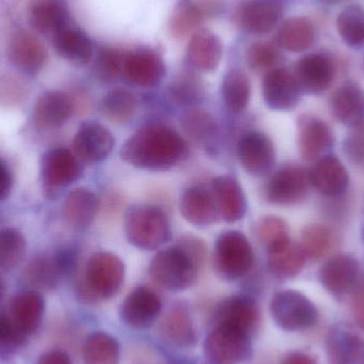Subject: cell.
<instances>
[{"instance_id": "cell-35", "label": "cell", "mask_w": 364, "mask_h": 364, "mask_svg": "<svg viewBox=\"0 0 364 364\" xmlns=\"http://www.w3.org/2000/svg\"><path fill=\"white\" fill-rule=\"evenodd\" d=\"M225 106L235 114L243 112L250 97V82L243 70L233 68L225 75L222 85Z\"/></svg>"}, {"instance_id": "cell-5", "label": "cell", "mask_w": 364, "mask_h": 364, "mask_svg": "<svg viewBox=\"0 0 364 364\" xmlns=\"http://www.w3.org/2000/svg\"><path fill=\"white\" fill-rule=\"evenodd\" d=\"M205 357L213 364H240L252 356L250 333L218 323L205 338Z\"/></svg>"}, {"instance_id": "cell-33", "label": "cell", "mask_w": 364, "mask_h": 364, "mask_svg": "<svg viewBox=\"0 0 364 364\" xmlns=\"http://www.w3.org/2000/svg\"><path fill=\"white\" fill-rule=\"evenodd\" d=\"M314 41V26L303 17H293L284 21L277 34L278 45L291 53L307 50Z\"/></svg>"}, {"instance_id": "cell-1", "label": "cell", "mask_w": 364, "mask_h": 364, "mask_svg": "<svg viewBox=\"0 0 364 364\" xmlns=\"http://www.w3.org/2000/svg\"><path fill=\"white\" fill-rule=\"evenodd\" d=\"M186 154L183 139L172 128L149 125L132 134L121 149L126 164L149 171H168Z\"/></svg>"}, {"instance_id": "cell-50", "label": "cell", "mask_w": 364, "mask_h": 364, "mask_svg": "<svg viewBox=\"0 0 364 364\" xmlns=\"http://www.w3.org/2000/svg\"><path fill=\"white\" fill-rule=\"evenodd\" d=\"M53 262L61 278L70 277L78 264V254L73 248H62L53 256Z\"/></svg>"}, {"instance_id": "cell-19", "label": "cell", "mask_w": 364, "mask_h": 364, "mask_svg": "<svg viewBox=\"0 0 364 364\" xmlns=\"http://www.w3.org/2000/svg\"><path fill=\"white\" fill-rule=\"evenodd\" d=\"M359 264L354 257L342 254L327 261L320 272L323 287L335 296H341L352 289L358 277Z\"/></svg>"}, {"instance_id": "cell-14", "label": "cell", "mask_w": 364, "mask_h": 364, "mask_svg": "<svg viewBox=\"0 0 364 364\" xmlns=\"http://www.w3.org/2000/svg\"><path fill=\"white\" fill-rule=\"evenodd\" d=\"M114 145V136L106 127L95 122H87L77 132L73 149L79 159L97 164L110 155Z\"/></svg>"}, {"instance_id": "cell-51", "label": "cell", "mask_w": 364, "mask_h": 364, "mask_svg": "<svg viewBox=\"0 0 364 364\" xmlns=\"http://www.w3.org/2000/svg\"><path fill=\"white\" fill-rule=\"evenodd\" d=\"M192 2L205 18L220 14L224 6L223 0H192Z\"/></svg>"}, {"instance_id": "cell-22", "label": "cell", "mask_w": 364, "mask_h": 364, "mask_svg": "<svg viewBox=\"0 0 364 364\" xmlns=\"http://www.w3.org/2000/svg\"><path fill=\"white\" fill-rule=\"evenodd\" d=\"M333 145L328 126L314 117H303L299 122V149L301 158L314 161L322 157Z\"/></svg>"}, {"instance_id": "cell-11", "label": "cell", "mask_w": 364, "mask_h": 364, "mask_svg": "<svg viewBox=\"0 0 364 364\" xmlns=\"http://www.w3.org/2000/svg\"><path fill=\"white\" fill-rule=\"evenodd\" d=\"M161 309L162 304L158 295L147 287H139L122 304L119 316L124 324L140 331L151 328Z\"/></svg>"}, {"instance_id": "cell-28", "label": "cell", "mask_w": 364, "mask_h": 364, "mask_svg": "<svg viewBox=\"0 0 364 364\" xmlns=\"http://www.w3.org/2000/svg\"><path fill=\"white\" fill-rule=\"evenodd\" d=\"M222 55V41L215 34L207 30L193 34L188 46V59L193 66L205 72H211L218 68Z\"/></svg>"}, {"instance_id": "cell-54", "label": "cell", "mask_w": 364, "mask_h": 364, "mask_svg": "<svg viewBox=\"0 0 364 364\" xmlns=\"http://www.w3.org/2000/svg\"><path fill=\"white\" fill-rule=\"evenodd\" d=\"M36 364H73L70 357L61 350H53V352L43 354L36 360Z\"/></svg>"}, {"instance_id": "cell-2", "label": "cell", "mask_w": 364, "mask_h": 364, "mask_svg": "<svg viewBox=\"0 0 364 364\" xmlns=\"http://www.w3.org/2000/svg\"><path fill=\"white\" fill-rule=\"evenodd\" d=\"M125 232L134 247L156 250L172 237L170 220L164 210L153 205H134L125 214Z\"/></svg>"}, {"instance_id": "cell-31", "label": "cell", "mask_w": 364, "mask_h": 364, "mask_svg": "<svg viewBox=\"0 0 364 364\" xmlns=\"http://www.w3.org/2000/svg\"><path fill=\"white\" fill-rule=\"evenodd\" d=\"M216 318L218 323L231 325L250 333L258 321V309L250 297L233 296L218 305Z\"/></svg>"}, {"instance_id": "cell-4", "label": "cell", "mask_w": 364, "mask_h": 364, "mask_svg": "<svg viewBox=\"0 0 364 364\" xmlns=\"http://www.w3.org/2000/svg\"><path fill=\"white\" fill-rule=\"evenodd\" d=\"M254 252L247 237L237 230L220 233L215 241L213 267L216 275L227 282L244 277L252 269Z\"/></svg>"}, {"instance_id": "cell-57", "label": "cell", "mask_w": 364, "mask_h": 364, "mask_svg": "<svg viewBox=\"0 0 364 364\" xmlns=\"http://www.w3.org/2000/svg\"><path fill=\"white\" fill-rule=\"evenodd\" d=\"M2 294H4V282H2L1 278H0V299H1Z\"/></svg>"}, {"instance_id": "cell-44", "label": "cell", "mask_w": 364, "mask_h": 364, "mask_svg": "<svg viewBox=\"0 0 364 364\" xmlns=\"http://www.w3.org/2000/svg\"><path fill=\"white\" fill-rule=\"evenodd\" d=\"M171 95L181 104H193L203 95L200 79L190 72H183L173 81Z\"/></svg>"}, {"instance_id": "cell-17", "label": "cell", "mask_w": 364, "mask_h": 364, "mask_svg": "<svg viewBox=\"0 0 364 364\" xmlns=\"http://www.w3.org/2000/svg\"><path fill=\"white\" fill-rule=\"evenodd\" d=\"M293 74L301 92L318 94L333 82V66L324 55H308L297 62Z\"/></svg>"}, {"instance_id": "cell-42", "label": "cell", "mask_w": 364, "mask_h": 364, "mask_svg": "<svg viewBox=\"0 0 364 364\" xmlns=\"http://www.w3.org/2000/svg\"><path fill=\"white\" fill-rule=\"evenodd\" d=\"M27 250L25 237L16 229L0 230V269H13L23 261Z\"/></svg>"}, {"instance_id": "cell-15", "label": "cell", "mask_w": 364, "mask_h": 364, "mask_svg": "<svg viewBox=\"0 0 364 364\" xmlns=\"http://www.w3.org/2000/svg\"><path fill=\"white\" fill-rule=\"evenodd\" d=\"M179 208L184 220L198 228L211 226L218 220V210L213 193L203 186L186 188L181 195Z\"/></svg>"}, {"instance_id": "cell-47", "label": "cell", "mask_w": 364, "mask_h": 364, "mask_svg": "<svg viewBox=\"0 0 364 364\" xmlns=\"http://www.w3.org/2000/svg\"><path fill=\"white\" fill-rule=\"evenodd\" d=\"M259 233H260L261 240L267 246L290 237L288 225L282 218L277 216H267L263 218L259 226Z\"/></svg>"}, {"instance_id": "cell-52", "label": "cell", "mask_w": 364, "mask_h": 364, "mask_svg": "<svg viewBox=\"0 0 364 364\" xmlns=\"http://www.w3.org/2000/svg\"><path fill=\"white\" fill-rule=\"evenodd\" d=\"M352 312L357 324L364 331V289L355 292L352 299Z\"/></svg>"}, {"instance_id": "cell-34", "label": "cell", "mask_w": 364, "mask_h": 364, "mask_svg": "<svg viewBox=\"0 0 364 364\" xmlns=\"http://www.w3.org/2000/svg\"><path fill=\"white\" fill-rule=\"evenodd\" d=\"M160 333L166 341L178 348H192L196 342L192 321L183 308H175L168 314Z\"/></svg>"}, {"instance_id": "cell-8", "label": "cell", "mask_w": 364, "mask_h": 364, "mask_svg": "<svg viewBox=\"0 0 364 364\" xmlns=\"http://www.w3.org/2000/svg\"><path fill=\"white\" fill-rule=\"evenodd\" d=\"M309 173L304 168H282L271 177L265 188L269 203L277 205H293L301 203L309 191Z\"/></svg>"}, {"instance_id": "cell-40", "label": "cell", "mask_w": 364, "mask_h": 364, "mask_svg": "<svg viewBox=\"0 0 364 364\" xmlns=\"http://www.w3.org/2000/svg\"><path fill=\"white\" fill-rule=\"evenodd\" d=\"M338 32L342 40L353 47L364 45V9L350 6L344 9L337 19Z\"/></svg>"}, {"instance_id": "cell-46", "label": "cell", "mask_w": 364, "mask_h": 364, "mask_svg": "<svg viewBox=\"0 0 364 364\" xmlns=\"http://www.w3.org/2000/svg\"><path fill=\"white\" fill-rule=\"evenodd\" d=\"M125 57L115 49H102L96 60V75L104 82L114 81L123 73Z\"/></svg>"}, {"instance_id": "cell-39", "label": "cell", "mask_w": 364, "mask_h": 364, "mask_svg": "<svg viewBox=\"0 0 364 364\" xmlns=\"http://www.w3.org/2000/svg\"><path fill=\"white\" fill-rule=\"evenodd\" d=\"M181 123L184 134L196 143L207 142L216 129L213 117L203 109H188L181 115Z\"/></svg>"}, {"instance_id": "cell-38", "label": "cell", "mask_w": 364, "mask_h": 364, "mask_svg": "<svg viewBox=\"0 0 364 364\" xmlns=\"http://www.w3.org/2000/svg\"><path fill=\"white\" fill-rule=\"evenodd\" d=\"M25 278L30 286L46 291L57 288L62 279L53 262V256L33 259L26 269Z\"/></svg>"}, {"instance_id": "cell-53", "label": "cell", "mask_w": 364, "mask_h": 364, "mask_svg": "<svg viewBox=\"0 0 364 364\" xmlns=\"http://www.w3.org/2000/svg\"><path fill=\"white\" fill-rule=\"evenodd\" d=\"M13 179L8 166L0 160V201L4 200L12 190Z\"/></svg>"}, {"instance_id": "cell-56", "label": "cell", "mask_w": 364, "mask_h": 364, "mask_svg": "<svg viewBox=\"0 0 364 364\" xmlns=\"http://www.w3.org/2000/svg\"><path fill=\"white\" fill-rule=\"evenodd\" d=\"M318 1L324 2V4H337V2L341 1V0H318Z\"/></svg>"}, {"instance_id": "cell-30", "label": "cell", "mask_w": 364, "mask_h": 364, "mask_svg": "<svg viewBox=\"0 0 364 364\" xmlns=\"http://www.w3.org/2000/svg\"><path fill=\"white\" fill-rule=\"evenodd\" d=\"M53 46L63 59L83 65L91 60L93 47L87 34L74 28L64 27L53 34Z\"/></svg>"}, {"instance_id": "cell-7", "label": "cell", "mask_w": 364, "mask_h": 364, "mask_svg": "<svg viewBox=\"0 0 364 364\" xmlns=\"http://www.w3.org/2000/svg\"><path fill=\"white\" fill-rule=\"evenodd\" d=\"M125 265L117 255L95 252L85 269V288L94 296L111 299L123 286Z\"/></svg>"}, {"instance_id": "cell-45", "label": "cell", "mask_w": 364, "mask_h": 364, "mask_svg": "<svg viewBox=\"0 0 364 364\" xmlns=\"http://www.w3.org/2000/svg\"><path fill=\"white\" fill-rule=\"evenodd\" d=\"M248 66L254 70H272L282 61L279 51L269 44L257 43L252 45L246 55Z\"/></svg>"}, {"instance_id": "cell-3", "label": "cell", "mask_w": 364, "mask_h": 364, "mask_svg": "<svg viewBox=\"0 0 364 364\" xmlns=\"http://www.w3.org/2000/svg\"><path fill=\"white\" fill-rule=\"evenodd\" d=\"M200 261L181 244L160 250L149 267L156 282L175 292L188 290L196 282Z\"/></svg>"}, {"instance_id": "cell-27", "label": "cell", "mask_w": 364, "mask_h": 364, "mask_svg": "<svg viewBox=\"0 0 364 364\" xmlns=\"http://www.w3.org/2000/svg\"><path fill=\"white\" fill-rule=\"evenodd\" d=\"M45 301L36 291L17 294L11 303V318L26 336L34 333L42 322Z\"/></svg>"}, {"instance_id": "cell-6", "label": "cell", "mask_w": 364, "mask_h": 364, "mask_svg": "<svg viewBox=\"0 0 364 364\" xmlns=\"http://www.w3.org/2000/svg\"><path fill=\"white\" fill-rule=\"evenodd\" d=\"M274 322L287 331H301L318 323V311L314 303L297 291L284 290L276 293L271 301Z\"/></svg>"}, {"instance_id": "cell-32", "label": "cell", "mask_w": 364, "mask_h": 364, "mask_svg": "<svg viewBox=\"0 0 364 364\" xmlns=\"http://www.w3.org/2000/svg\"><path fill=\"white\" fill-rule=\"evenodd\" d=\"M82 356L85 364H119L121 346L112 336L96 331L85 340Z\"/></svg>"}, {"instance_id": "cell-13", "label": "cell", "mask_w": 364, "mask_h": 364, "mask_svg": "<svg viewBox=\"0 0 364 364\" xmlns=\"http://www.w3.org/2000/svg\"><path fill=\"white\" fill-rule=\"evenodd\" d=\"M263 98L272 110L288 111L295 108L301 98V89L294 74L286 68H274L265 75Z\"/></svg>"}, {"instance_id": "cell-36", "label": "cell", "mask_w": 364, "mask_h": 364, "mask_svg": "<svg viewBox=\"0 0 364 364\" xmlns=\"http://www.w3.org/2000/svg\"><path fill=\"white\" fill-rule=\"evenodd\" d=\"M138 108V98L125 89L112 90L102 100L105 117L113 123H129L136 115Z\"/></svg>"}, {"instance_id": "cell-49", "label": "cell", "mask_w": 364, "mask_h": 364, "mask_svg": "<svg viewBox=\"0 0 364 364\" xmlns=\"http://www.w3.org/2000/svg\"><path fill=\"white\" fill-rule=\"evenodd\" d=\"M344 141V151L354 162L364 161V122L352 127Z\"/></svg>"}, {"instance_id": "cell-12", "label": "cell", "mask_w": 364, "mask_h": 364, "mask_svg": "<svg viewBox=\"0 0 364 364\" xmlns=\"http://www.w3.org/2000/svg\"><path fill=\"white\" fill-rule=\"evenodd\" d=\"M40 171L41 178L48 190L65 188L76 181L81 174L78 159L66 149L46 151L41 159Z\"/></svg>"}, {"instance_id": "cell-41", "label": "cell", "mask_w": 364, "mask_h": 364, "mask_svg": "<svg viewBox=\"0 0 364 364\" xmlns=\"http://www.w3.org/2000/svg\"><path fill=\"white\" fill-rule=\"evenodd\" d=\"M333 235L331 230L323 225H309L301 232V250L306 258L320 260L324 258L331 248Z\"/></svg>"}, {"instance_id": "cell-26", "label": "cell", "mask_w": 364, "mask_h": 364, "mask_svg": "<svg viewBox=\"0 0 364 364\" xmlns=\"http://www.w3.org/2000/svg\"><path fill=\"white\" fill-rule=\"evenodd\" d=\"M100 209V200L92 191L85 188L73 190L66 196L63 216L73 228L85 229L93 223Z\"/></svg>"}, {"instance_id": "cell-21", "label": "cell", "mask_w": 364, "mask_h": 364, "mask_svg": "<svg viewBox=\"0 0 364 364\" xmlns=\"http://www.w3.org/2000/svg\"><path fill=\"white\" fill-rule=\"evenodd\" d=\"M8 57L18 70L27 74H36L44 66L47 51L36 36L19 32L9 43Z\"/></svg>"}, {"instance_id": "cell-10", "label": "cell", "mask_w": 364, "mask_h": 364, "mask_svg": "<svg viewBox=\"0 0 364 364\" xmlns=\"http://www.w3.org/2000/svg\"><path fill=\"white\" fill-rule=\"evenodd\" d=\"M237 157L242 168L252 176L267 174L275 164V147L271 139L260 132H250L240 139Z\"/></svg>"}, {"instance_id": "cell-18", "label": "cell", "mask_w": 364, "mask_h": 364, "mask_svg": "<svg viewBox=\"0 0 364 364\" xmlns=\"http://www.w3.org/2000/svg\"><path fill=\"white\" fill-rule=\"evenodd\" d=\"M212 193L218 205V215L227 223L242 220L247 209L243 188L237 179L220 176L212 182Z\"/></svg>"}, {"instance_id": "cell-55", "label": "cell", "mask_w": 364, "mask_h": 364, "mask_svg": "<svg viewBox=\"0 0 364 364\" xmlns=\"http://www.w3.org/2000/svg\"><path fill=\"white\" fill-rule=\"evenodd\" d=\"M282 364H316L314 359L301 353H292L287 355Z\"/></svg>"}, {"instance_id": "cell-24", "label": "cell", "mask_w": 364, "mask_h": 364, "mask_svg": "<svg viewBox=\"0 0 364 364\" xmlns=\"http://www.w3.org/2000/svg\"><path fill=\"white\" fill-rule=\"evenodd\" d=\"M309 177L316 190L329 196L343 194L350 184L348 171L336 156H326L318 160Z\"/></svg>"}, {"instance_id": "cell-20", "label": "cell", "mask_w": 364, "mask_h": 364, "mask_svg": "<svg viewBox=\"0 0 364 364\" xmlns=\"http://www.w3.org/2000/svg\"><path fill=\"white\" fill-rule=\"evenodd\" d=\"M73 102L62 92L51 91L43 94L33 110V121L41 130H53L66 123L73 113Z\"/></svg>"}, {"instance_id": "cell-25", "label": "cell", "mask_w": 364, "mask_h": 364, "mask_svg": "<svg viewBox=\"0 0 364 364\" xmlns=\"http://www.w3.org/2000/svg\"><path fill=\"white\" fill-rule=\"evenodd\" d=\"M331 111L336 119L348 127L364 122V91L355 83L341 85L331 97Z\"/></svg>"}, {"instance_id": "cell-9", "label": "cell", "mask_w": 364, "mask_h": 364, "mask_svg": "<svg viewBox=\"0 0 364 364\" xmlns=\"http://www.w3.org/2000/svg\"><path fill=\"white\" fill-rule=\"evenodd\" d=\"M282 0H246L237 8V26L250 34L269 33L284 14Z\"/></svg>"}, {"instance_id": "cell-23", "label": "cell", "mask_w": 364, "mask_h": 364, "mask_svg": "<svg viewBox=\"0 0 364 364\" xmlns=\"http://www.w3.org/2000/svg\"><path fill=\"white\" fill-rule=\"evenodd\" d=\"M306 255L299 244L290 237L267 246L269 271L279 278H293L305 267Z\"/></svg>"}, {"instance_id": "cell-48", "label": "cell", "mask_w": 364, "mask_h": 364, "mask_svg": "<svg viewBox=\"0 0 364 364\" xmlns=\"http://www.w3.org/2000/svg\"><path fill=\"white\" fill-rule=\"evenodd\" d=\"M27 336L16 326L11 316L0 314V348L10 350L23 344Z\"/></svg>"}, {"instance_id": "cell-37", "label": "cell", "mask_w": 364, "mask_h": 364, "mask_svg": "<svg viewBox=\"0 0 364 364\" xmlns=\"http://www.w3.org/2000/svg\"><path fill=\"white\" fill-rule=\"evenodd\" d=\"M364 343L353 333L340 331L328 339L329 359L331 364H354L363 355Z\"/></svg>"}, {"instance_id": "cell-43", "label": "cell", "mask_w": 364, "mask_h": 364, "mask_svg": "<svg viewBox=\"0 0 364 364\" xmlns=\"http://www.w3.org/2000/svg\"><path fill=\"white\" fill-rule=\"evenodd\" d=\"M205 17L193 4L192 0H181L170 21L171 33L177 38L190 36L199 27Z\"/></svg>"}, {"instance_id": "cell-16", "label": "cell", "mask_w": 364, "mask_h": 364, "mask_svg": "<svg viewBox=\"0 0 364 364\" xmlns=\"http://www.w3.org/2000/svg\"><path fill=\"white\" fill-rule=\"evenodd\" d=\"M123 73L134 85L151 89L161 82L166 75V65L157 53L139 51L126 55Z\"/></svg>"}, {"instance_id": "cell-29", "label": "cell", "mask_w": 364, "mask_h": 364, "mask_svg": "<svg viewBox=\"0 0 364 364\" xmlns=\"http://www.w3.org/2000/svg\"><path fill=\"white\" fill-rule=\"evenodd\" d=\"M32 27L42 33H57L66 27L68 11L64 0H33L29 8Z\"/></svg>"}]
</instances>
